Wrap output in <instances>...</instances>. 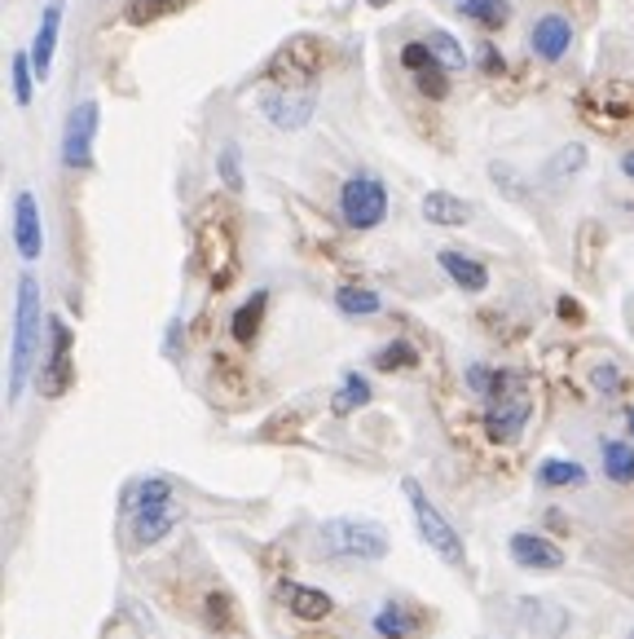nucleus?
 Wrapping results in <instances>:
<instances>
[{"instance_id": "40", "label": "nucleus", "mask_w": 634, "mask_h": 639, "mask_svg": "<svg viewBox=\"0 0 634 639\" xmlns=\"http://www.w3.org/2000/svg\"><path fill=\"white\" fill-rule=\"evenodd\" d=\"M366 5H371V10H388V5H393V0H366Z\"/></svg>"}, {"instance_id": "28", "label": "nucleus", "mask_w": 634, "mask_h": 639, "mask_svg": "<svg viewBox=\"0 0 634 639\" xmlns=\"http://www.w3.org/2000/svg\"><path fill=\"white\" fill-rule=\"evenodd\" d=\"M428 49H432V58L445 67V71H458L463 63H467V54H463V45L450 36V32H428Z\"/></svg>"}, {"instance_id": "16", "label": "nucleus", "mask_w": 634, "mask_h": 639, "mask_svg": "<svg viewBox=\"0 0 634 639\" xmlns=\"http://www.w3.org/2000/svg\"><path fill=\"white\" fill-rule=\"evenodd\" d=\"M58 27H63V5H49V10H45V19H41V36H36V45H32V67H36V76H41V80H49V71H54Z\"/></svg>"}, {"instance_id": "30", "label": "nucleus", "mask_w": 634, "mask_h": 639, "mask_svg": "<svg viewBox=\"0 0 634 639\" xmlns=\"http://www.w3.org/2000/svg\"><path fill=\"white\" fill-rule=\"evenodd\" d=\"M375 367H380V371H410V367H419V354H415L406 340H393L388 349L375 354Z\"/></svg>"}, {"instance_id": "35", "label": "nucleus", "mask_w": 634, "mask_h": 639, "mask_svg": "<svg viewBox=\"0 0 634 639\" xmlns=\"http://www.w3.org/2000/svg\"><path fill=\"white\" fill-rule=\"evenodd\" d=\"M595 389L608 393V397L621 389V371H616V362H599V367H595Z\"/></svg>"}, {"instance_id": "32", "label": "nucleus", "mask_w": 634, "mask_h": 639, "mask_svg": "<svg viewBox=\"0 0 634 639\" xmlns=\"http://www.w3.org/2000/svg\"><path fill=\"white\" fill-rule=\"evenodd\" d=\"M432 63H437V58H432L428 41H410V45L401 49V67H406V71H415V76H419V71H428Z\"/></svg>"}, {"instance_id": "18", "label": "nucleus", "mask_w": 634, "mask_h": 639, "mask_svg": "<svg viewBox=\"0 0 634 639\" xmlns=\"http://www.w3.org/2000/svg\"><path fill=\"white\" fill-rule=\"evenodd\" d=\"M137 516H155V512H172V481L163 477H146L137 490H133V503H128Z\"/></svg>"}, {"instance_id": "19", "label": "nucleus", "mask_w": 634, "mask_h": 639, "mask_svg": "<svg viewBox=\"0 0 634 639\" xmlns=\"http://www.w3.org/2000/svg\"><path fill=\"white\" fill-rule=\"evenodd\" d=\"M537 485H546V490H577V485H586V468L573 463V459H542L537 463Z\"/></svg>"}, {"instance_id": "1", "label": "nucleus", "mask_w": 634, "mask_h": 639, "mask_svg": "<svg viewBox=\"0 0 634 639\" xmlns=\"http://www.w3.org/2000/svg\"><path fill=\"white\" fill-rule=\"evenodd\" d=\"M41 327H45V309H41V282L32 273L19 278V304H14V349H10V406L23 397L32 367L41 358Z\"/></svg>"}, {"instance_id": "9", "label": "nucleus", "mask_w": 634, "mask_h": 639, "mask_svg": "<svg viewBox=\"0 0 634 639\" xmlns=\"http://www.w3.org/2000/svg\"><path fill=\"white\" fill-rule=\"evenodd\" d=\"M93 137H98V102H80L67 120L63 137V159L67 168H89L93 164Z\"/></svg>"}, {"instance_id": "27", "label": "nucleus", "mask_w": 634, "mask_h": 639, "mask_svg": "<svg viewBox=\"0 0 634 639\" xmlns=\"http://www.w3.org/2000/svg\"><path fill=\"white\" fill-rule=\"evenodd\" d=\"M172 525H177V507H172V512H155V516H137V520H133V538L150 547V542L168 538Z\"/></svg>"}, {"instance_id": "6", "label": "nucleus", "mask_w": 634, "mask_h": 639, "mask_svg": "<svg viewBox=\"0 0 634 639\" xmlns=\"http://www.w3.org/2000/svg\"><path fill=\"white\" fill-rule=\"evenodd\" d=\"M529 415H533V402L524 397V380L516 375V384H511L502 397H494V406H489V415H485V433H489L494 441H516V437L524 433Z\"/></svg>"}, {"instance_id": "13", "label": "nucleus", "mask_w": 634, "mask_h": 639, "mask_svg": "<svg viewBox=\"0 0 634 639\" xmlns=\"http://www.w3.org/2000/svg\"><path fill=\"white\" fill-rule=\"evenodd\" d=\"M423 221H428V225L458 229V225L472 221V203H463V199L450 194V190H428V194H423Z\"/></svg>"}, {"instance_id": "17", "label": "nucleus", "mask_w": 634, "mask_h": 639, "mask_svg": "<svg viewBox=\"0 0 634 639\" xmlns=\"http://www.w3.org/2000/svg\"><path fill=\"white\" fill-rule=\"evenodd\" d=\"M441 269L463 287V291H485L489 287V269L480 265V260H472V256H463V251H441Z\"/></svg>"}, {"instance_id": "26", "label": "nucleus", "mask_w": 634, "mask_h": 639, "mask_svg": "<svg viewBox=\"0 0 634 639\" xmlns=\"http://www.w3.org/2000/svg\"><path fill=\"white\" fill-rule=\"evenodd\" d=\"M375 630H380L384 639H410V635H415V617H410L401 604H384V608L375 613Z\"/></svg>"}, {"instance_id": "12", "label": "nucleus", "mask_w": 634, "mask_h": 639, "mask_svg": "<svg viewBox=\"0 0 634 639\" xmlns=\"http://www.w3.org/2000/svg\"><path fill=\"white\" fill-rule=\"evenodd\" d=\"M529 45H533V54H537L542 63H559V58L568 54V45H573V23L559 19V14H546V19H537Z\"/></svg>"}, {"instance_id": "29", "label": "nucleus", "mask_w": 634, "mask_h": 639, "mask_svg": "<svg viewBox=\"0 0 634 639\" xmlns=\"http://www.w3.org/2000/svg\"><path fill=\"white\" fill-rule=\"evenodd\" d=\"M581 164H586V146H564V150H555L551 159H546V181H559V177H573V172H581Z\"/></svg>"}, {"instance_id": "3", "label": "nucleus", "mask_w": 634, "mask_h": 639, "mask_svg": "<svg viewBox=\"0 0 634 639\" xmlns=\"http://www.w3.org/2000/svg\"><path fill=\"white\" fill-rule=\"evenodd\" d=\"M401 490H406V498H410V512H415V529H419V538H423V542H428V547H432L445 564H450V569H463V564H467V547H463L458 529L441 516V507L423 494V485H419V481H410V477H406V485H401Z\"/></svg>"}, {"instance_id": "31", "label": "nucleus", "mask_w": 634, "mask_h": 639, "mask_svg": "<svg viewBox=\"0 0 634 639\" xmlns=\"http://www.w3.org/2000/svg\"><path fill=\"white\" fill-rule=\"evenodd\" d=\"M32 71H36L32 58H27V54H14V102H19V107L32 102Z\"/></svg>"}, {"instance_id": "15", "label": "nucleus", "mask_w": 634, "mask_h": 639, "mask_svg": "<svg viewBox=\"0 0 634 639\" xmlns=\"http://www.w3.org/2000/svg\"><path fill=\"white\" fill-rule=\"evenodd\" d=\"M282 599H286V608H291L299 621H322V617L336 608L327 591L304 586V582H286V586H282Z\"/></svg>"}, {"instance_id": "21", "label": "nucleus", "mask_w": 634, "mask_h": 639, "mask_svg": "<svg viewBox=\"0 0 634 639\" xmlns=\"http://www.w3.org/2000/svg\"><path fill=\"white\" fill-rule=\"evenodd\" d=\"M264 304H269V291H256L238 313H234V323H229V332H234V340L238 345H251L256 340V332H260V317H264Z\"/></svg>"}, {"instance_id": "36", "label": "nucleus", "mask_w": 634, "mask_h": 639, "mask_svg": "<svg viewBox=\"0 0 634 639\" xmlns=\"http://www.w3.org/2000/svg\"><path fill=\"white\" fill-rule=\"evenodd\" d=\"M106 639H141V635H137V626H133V621H124V617H120V621H111Z\"/></svg>"}, {"instance_id": "2", "label": "nucleus", "mask_w": 634, "mask_h": 639, "mask_svg": "<svg viewBox=\"0 0 634 639\" xmlns=\"http://www.w3.org/2000/svg\"><path fill=\"white\" fill-rule=\"evenodd\" d=\"M313 551L322 560H384L393 551V538L380 520H366V516H331L317 529V542Z\"/></svg>"}, {"instance_id": "7", "label": "nucleus", "mask_w": 634, "mask_h": 639, "mask_svg": "<svg viewBox=\"0 0 634 639\" xmlns=\"http://www.w3.org/2000/svg\"><path fill=\"white\" fill-rule=\"evenodd\" d=\"M71 380H76V371H71V332H67V323H49V358H45V367H41V393L45 397H63L67 389H71Z\"/></svg>"}, {"instance_id": "5", "label": "nucleus", "mask_w": 634, "mask_h": 639, "mask_svg": "<svg viewBox=\"0 0 634 639\" xmlns=\"http://www.w3.org/2000/svg\"><path fill=\"white\" fill-rule=\"evenodd\" d=\"M340 216L349 229H375L388 216V190L375 177H349L340 190Z\"/></svg>"}, {"instance_id": "10", "label": "nucleus", "mask_w": 634, "mask_h": 639, "mask_svg": "<svg viewBox=\"0 0 634 639\" xmlns=\"http://www.w3.org/2000/svg\"><path fill=\"white\" fill-rule=\"evenodd\" d=\"M14 243H19V256L23 260H41V251H45L41 208H36V194L32 190H19L14 194Z\"/></svg>"}, {"instance_id": "22", "label": "nucleus", "mask_w": 634, "mask_h": 639, "mask_svg": "<svg viewBox=\"0 0 634 639\" xmlns=\"http://www.w3.org/2000/svg\"><path fill=\"white\" fill-rule=\"evenodd\" d=\"M603 472L612 485L634 481V446L630 441H603Z\"/></svg>"}, {"instance_id": "42", "label": "nucleus", "mask_w": 634, "mask_h": 639, "mask_svg": "<svg viewBox=\"0 0 634 639\" xmlns=\"http://www.w3.org/2000/svg\"><path fill=\"white\" fill-rule=\"evenodd\" d=\"M454 5H463V0H454Z\"/></svg>"}, {"instance_id": "11", "label": "nucleus", "mask_w": 634, "mask_h": 639, "mask_svg": "<svg viewBox=\"0 0 634 639\" xmlns=\"http://www.w3.org/2000/svg\"><path fill=\"white\" fill-rule=\"evenodd\" d=\"M507 551H511V560H516L520 569H546V573H551V569H564L559 542H551V538H542V534H529V529L511 534Z\"/></svg>"}, {"instance_id": "4", "label": "nucleus", "mask_w": 634, "mask_h": 639, "mask_svg": "<svg viewBox=\"0 0 634 639\" xmlns=\"http://www.w3.org/2000/svg\"><path fill=\"white\" fill-rule=\"evenodd\" d=\"M327 67V45L317 41V36H291L273 63H269V80L278 89H308L317 76H322Z\"/></svg>"}, {"instance_id": "23", "label": "nucleus", "mask_w": 634, "mask_h": 639, "mask_svg": "<svg viewBox=\"0 0 634 639\" xmlns=\"http://www.w3.org/2000/svg\"><path fill=\"white\" fill-rule=\"evenodd\" d=\"M463 19H472V23H480L485 32H494V27H507V19H511V5L507 0H463Z\"/></svg>"}, {"instance_id": "20", "label": "nucleus", "mask_w": 634, "mask_h": 639, "mask_svg": "<svg viewBox=\"0 0 634 639\" xmlns=\"http://www.w3.org/2000/svg\"><path fill=\"white\" fill-rule=\"evenodd\" d=\"M190 5V0H128V23L133 27H150V23H163V19H172V14H181Z\"/></svg>"}, {"instance_id": "8", "label": "nucleus", "mask_w": 634, "mask_h": 639, "mask_svg": "<svg viewBox=\"0 0 634 639\" xmlns=\"http://www.w3.org/2000/svg\"><path fill=\"white\" fill-rule=\"evenodd\" d=\"M260 107H264V115H269L273 128L299 133L313 120V107L317 102H313V89H273V93L260 98Z\"/></svg>"}, {"instance_id": "25", "label": "nucleus", "mask_w": 634, "mask_h": 639, "mask_svg": "<svg viewBox=\"0 0 634 639\" xmlns=\"http://www.w3.org/2000/svg\"><path fill=\"white\" fill-rule=\"evenodd\" d=\"M336 304H340L349 317H371V313L384 309V300H380L371 287H340V291H336Z\"/></svg>"}, {"instance_id": "24", "label": "nucleus", "mask_w": 634, "mask_h": 639, "mask_svg": "<svg viewBox=\"0 0 634 639\" xmlns=\"http://www.w3.org/2000/svg\"><path fill=\"white\" fill-rule=\"evenodd\" d=\"M366 402H371V384H366L358 371H349L344 384H340V393L331 397V411H336V415H353V411H362Z\"/></svg>"}, {"instance_id": "37", "label": "nucleus", "mask_w": 634, "mask_h": 639, "mask_svg": "<svg viewBox=\"0 0 634 639\" xmlns=\"http://www.w3.org/2000/svg\"><path fill=\"white\" fill-rule=\"evenodd\" d=\"M559 317H573V323H581V304L577 300H559Z\"/></svg>"}, {"instance_id": "39", "label": "nucleus", "mask_w": 634, "mask_h": 639, "mask_svg": "<svg viewBox=\"0 0 634 639\" xmlns=\"http://www.w3.org/2000/svg\"><path fill=\"white\" fill-rule=\"evenodd\" d=\"M621 172H625V177H630V181H634V150H630V155H625V159H621Z\"/></svg>"}, {"instance_id": "43", "label": "nucleus", "mask_w": 634, "mask_h": 639, "mask_svg": "<svg viewBox=\"0 0 634 639\" xmlns=\"http://www.w3.org/2000/svg\"><path fill=\"white\" fill-rule=\"evenodd\" d=\"M630 639H634V630H630Z\"/></svg>"}, {"instance_id": "34", "label": "nucleus", "mask_w": 634, "mask_h": 639, "mask_svg": "<svg viewBox=\"0 0 634 639\" xmlns=\"http://www.w3.org/2000/svg\"><path fill=\"white\" fill-rule=\"evenodd\" d=\"M220 177H225V186H229V190H242V172H238V146H234V142L220 150Z\"/></svg>"}, {"instance_id": "38", "label": "nucleus", "mask_w": 634, "mask_h": 639, "mask_svg": "<svg viewBox=\"0 0 634 639\" xmlns=\"http://www.w3.org/2000/svg\"><path fill=\"white\" fill-rule=\"evenodd\" d=\"M485 67H489V71H498V67H502V58H498L494 49H485Z\"/></svg>"}, {"instance_id": "41", "label": "nucleus", "mask_w": 634, "mask_h": 639, "mask_svg": "<svg viewBox=\"0 0 634 639\" xmlns=\"http://www.w3.org/2000/svg\"><path fill=\"white\" fill-rule=\"evenodd\" d=\"M625 424H630V437H634V406H630V415H625Z\"/></svg>"}, {"instance_id": "33", "label": "nucleus", "mask_w": 634, "mask_h": 639, "mask_svg": "<svg viewBox=\"0 0 634 639\" xmlns=\"http://www.w3.org/2000/svg\"><path fill=\"white\" fill-rule=\"evenodd\" d=\"M419 93L423 98H445L450 93V80H445V67L441 63H432L428 71H419Z\"/></svg>"}, {"instance_id": "14", "label": "nucleus", "mask_w": 634, "mask_h": 639, "mask_svg": "<svg viewBox=\"0 0 634 639\" xmlns=\"http://www.w3.org/2000/svg\"><path fill=\"white\" fill-rule=\"evenodd\" d=\"M520 613H524V621H529L537 635H546V639H559V635L568 630V608H559V604H551V599L520 595Z\"/></svg>"}]
</instances>
